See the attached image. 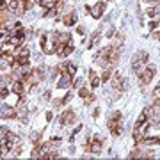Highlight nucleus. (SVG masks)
I'll list each match as a JSON object with an SVG mask.
<instances>
[{
  "mask_svg": "<svg viewBox=\"0 0 160 160\" xmlns=\"http://www.w3.org/2000/svg\"><path fill=\"white\" fill-rule=\"evenodd\" d=\"M110 84H112V87H114L116 91H119V92H123V91H126V89H128L126 80L123 78L119 73H114L112 77H110Z\"/></svg>",
  "mask_w": 160,
  "mask_h": 160,
  "instance_id": "obj_5",
  "label": "nucleus"
},
{
  "mask_svg": "<svg viewBox=\"0 0 160 160\" xmlns=\"http://www.w3.org/2000/svg\"><path fill=\"white\" fill-rule=\"evenodd\" d=\"M130 158H142V151L141 149H133L130 153Z\"/></svg>",
  "mask_w": 160,
  "mask_h": 160,
  "instance_id": "obj_18",
  "label": "nucleus"
},
{
  "mask_svg": "<svg viewBox=\"0 0 160 160\" xmlns=\"http://www.w3.org/2000/svg\"><path fill=\"white\" fill-rule=\"evenodd\" d=\"M30 141L38 144V141H39V133H38V132H34V133H30Z\"/></svg>",
  "mask_w": 160,
  "mask_h": 160,
  "instance_id": "obj_20",
  "label": "nucleus"
},
{
  "mask_svg": "<svg viewBox=\"0 0 160 160\" xmlns=\"http://www.w3.org/2000/svg\"><path fill=\"white\" fill-rule=\"evenodd\" d=\"M53 119V114L52 112H46V121H52Z\"/></svg>",
  "mask_w": 160,
  "mask_h": 160,
  "instance_id": "obj_26",
  "label": "nucleus"
},
{
  "mask_svg": "<svg viewBox=\"0 0 160 160\" xmlns=\"http://www.w3.org/2000/svg\"><path fill=\"white\" fill-rule=\"evenodd\" d=\"M0 118L2 119H12V118H16V109L14 107H9V105L0 107Z\"/></svg>",
  "mask_w": 160,
  "mask_h": 160,
  "instance_id": "obj_6",
  "label": "nucleus"
},
{
  "mask_svg": "<svg viewBox=\"0 0 160 160\" xmlns=\"http://www.w3.org/2000/svg\"><path fill=\"white\" fill-rule=\"evenodd\" d=\"M77 32H78V34L82 36V34H84V32H86V30H84V27H78V29H77Z\"/></svg>",
  "mask_w": 160,
  "mask_h": 160,
  "instance_id": "obj_30",
  "label": "nucleus"
},
{
  "mask_svg": "<svg viewBox=\"0 0 160 160\" xmlns=\"http://www.w3.org/2000/svg\"><path fill=\"white\" fill-rule=\"evenodd\" d=\"M41 78H43V69L34 68V69H30L29 73L23 77V82H25L27 86H36L38 82H41Z\"/></svg>",
  "mask_w": 160,
  "mask_h": 160,
  "instance_id": "obj_4",
  "label": "nucleus"
},
{
  "mask_svg": "<svg viewBox=\"0 0 160 160\" xmlns=\"http://www.w3.org/2000/svg\"><path fill=\"white\" fill-rule=\"evenodd\" d=\"M84 100H86V105H91V103L94 102V100H96V96H94V94H91V92H89V94H87V96L84 98Z\"/></svg>",
  "mask_w": 160,
  "mask_h": 160,
  "instance_id": "obj_19",
  "label": "nucleus"
},
{
  "mask_svg": "<svg viewBox=\"0 0 160 160\" xmlns=\"http://www.w3.org/2000/svg\"><path fill=\"white\" fill-rule=\"evenodd\" d=\"M155 73H157V66H153V64H149V66H146V68L139 73V80H141V86H148L149 82L153 80Z\"/></svg>",
  "mask_w": 160,
  "mask_h": 160,
  "instance_id": "obj_3",
  "label": "nucleus"
},
{
  "mask_svg": "<svg viewBox=\"0 0 160 160\" xmlns=\"http://www.w3.org/2000/svg\"><path fill=\"white\" fill-rule=\"evenodd\" d=\"M75 71H77V68H75L73 64H68V73L69 75H75Z\"/></svg>",
  "mask_w": 160,
  "mask_h": 160,
  "instance_id": "obj_22",
  "label": "nucleus"
},
{
  "mask_svg": "<svg viewBox=\"0 0 160 160\" xmlns=\"http://www.w3.org/2000/svg\"><path fill=\"white\" fill-rule=\"evenodd\" d=\"M149 2H158V0H149Z\"/></svg>",
  "mask_w": 160,
  "mask_h": 160,
  "instance_id": "obj_31",
  "label": "nucleus"
},
{
  "mask_svg": "<svg viewBox=\"0 0 160 160\" xmlns=\"http://www.w3.org/2000/svg\"><path fill=\"white\" fill-rule=\"evenodd\" d=\"M148 16L155 18V16H157V9H153V7H151V9H148Z\"/></svg>",
  "mask_w": 160,
  "mask_h": 160,
  "instance_id": "obj_23",
  "label": "nucleus"
},
{
  "mask_svg": "<svg viewBox=\"0 0 160 160\" xmlns=\"http://www.w3.org/2000/svg\"><path fill=\"white\" fill-rule=\"evenodd\" d=\"M103 12H105V2H98L96 6L89 7V14L92 18H102Z\"/></svg>",
  "mask_w": 160,
  "mask_h": 160,
  "instance_id": "obj_7",
  "label": "nucleus"
},
{
  "mask_svg": "<svg viewBox=\"0 0 160 160\" xmlns=\"http://www.w3.org/2000/svg\"><path fill=\"white\" fill-rule=\"evenodd\" d=\"M23 78L22 80H14V82H12V92H14V94H22L23 92Z\"/></svg>",
  "mask_w": 160,
  "mask_h": 160,
  "instance_id": "obj_13",
  "label": "nucleus"
},
{
  "mask_svg": "<svg viewBox=\"0 0 160 160\" xmlns=\"http://www.w3.org/2000/svg\"><path fill=\"white\" fill-rule=\"evenodd\" d=\"M153 39L160 41V32H153Z\"/></svg>",
  "mask_w": 160,
  "mask_h": 160,
  "instance_id": "obj_27",
  "label": "nucleus"
},
{
  "mask_svg": "<svg viewBox=\"0 0 160 160\" xmlns=\"http://www.w3.org/2000/svg\"><path fill=\"white\" fill-rule=\"evenodd\" d=\"M57 39H59V45H68V43H71V36L68 34V32H62V34H59L57 36Z\"/></svg>",
  "mask_w": 160,
  "mask_h": 160,
  "instance_id": "obj_14",
  "label": "nucleus"
},
{
  "mask_svg": "<svg viewBox=\"0 0 160 160\" xmlns=\"http://www.w3.org/2000/svg\"><path fill=\"white\" fill-rule=\"evenodd\" d=\"M155 107H158V109H160V96L155 98Z\"/></svg>",
  "mask_w": 160,
  "mask_h": 160,
  "instance_id": "obj_28",
  "label": "nucleus"
},
{
  "mask_svg": "<svg viewBox=\"0 0 160 160\" xmlns=\"http://www.w3.org/2000/svg\"><path fill=\"white\" fill-rule=\"evenodd\" d=\"M75 119H77V116H75L73 110H66L62 116H61V125L62 126H68V125H73Z\"/></svg>",
  "mask_w": 160,
  "mask_h": 160,
  "instance_id": "obj_8",
  "label": "nucleus"
},
{
  "mask_svg": "<svg viewBox=\"0 0 160 160\" xmlns=\"http://www.w3.org/2000/svg\"><path fill=\"white\" fill-rule=\"evenodd\" d=\"M62 23L64 25H75V23H77V14L69 11L66 16H62Z\"/></svg>",
  "mask_w": 160,
  "mask_h": 160,
  "instance_id": "obj_10",
  "label": "nucleus"
},
{
  "mask_svg": "<svg viewBox=\"0 0 160 160\" xmlns=\"http://www.w3.org/2000/svg\"><path fill=\"white\" fill-rule=\"evenodd\" d=\"M71 77H73V75H69L68 71L62 73V77H61V80H59V84H57L59 89H68V87L71 86Z\"/></svg>",
  "mask_w": 160,
  "mask_h": 160,
  "instance_id": "obj_9",
  "label": "nucleus"
},
{
  "mask_svg": "<svg viewBox=\"0 0 160 160\" xmlns=\"http://www.w3.org/2000/svg\"><path fill=\"white\" fill-rule=\"evenodd\" d=\"M75 87H78V89L82 87V80H80V78H77V80H75Z\"/></svg>",
  "mask_w": 160,
  "mask_h": 160,
  "instance_id": "obj_25",
  "label": "nucleus"
},
{
  "mask_svg": "<svg viewBox=\"0 0 160 160\" xmlns=\"http://www.w3.org/2000/svg\"><path fill=\"white\" fill-rule=\"evenodd\" d=\"M153 96H155V98H158V96H160V86H158V87H157V89L153 91Z\"/></svg>",
  "mask_w": 160,
  "mask_h": 160,
  "instance_id": "obj_24",
  "label": "nucleus"
},
{
  "mask_svg": "<svg viewBox=\"0 0 160 160\" xmlns=\"http://www.w3.org/2000/svg\"><path fill=\"white\" fill-rule=\"evenodd\" d=\"M123 43H125V36L123 34H118L114 38V43H112V46H114V48H121V46H123Z\"/></svg>",
  "mask_w": 160,
  "mask_h": 160,
  "instance_id": "obj_15",
  "label": "nucleus"
},
{
  "mask_svg": "<svg viewBox=\"0 0 160 160\" xmlns=\"http://www.w3.org/2000/svg\"><path fill=\"white\" fill-rule=\"evenodd\" d=\"M59 0H38V4L41 7H45V9H53V7L57 6Z\"/></svg>",
  "mask_w": 160,
  "mask_h": 160,
  "instance_id": "obj_11",
  "label": "nucleus"
},
{
  "mask_svg": "<svg viewBox=\"0 0 160 160\" xmlns=\"http://www.w3.org/2000/svg\"><path fill=\"white\" fill-rule=\"evenodd\" d=\"M148 59L149 57H148V53H146V52H135V53H133V59H132V69L139 75L144 68H146Z\"/></svg>",
  "mask_w": 160,
  "mask_h": 160,
  "instance_id": "obj_1",
  "label": "nucleus"
},
{
  "mask_svg": "<svg viewBox=\"0 0 160 160\" xmlns=\"http://www.w3.org/2000/svg\"><path fill=\"white\" fill-rule=\"evenodd\" d=\"M43 98H45V100H50V91H45V94H43Z\"/></svg>",
  "mask_w": 160,
  "mask_h": 160,
  "instance_id": "obj_29",
  "label": "nucleus"
},
{
  "mask_svg": "<svg viewBox=\"0 0 160 160\" xmlns=\"http://www.w3.org/2000/svg\"><path fill=\"white\" fill-rule=\"evenodd\" d=\"M89 78H91V87H92V89H96V87L100 86V77L96 75V71H94V69H91V71H89Z\"/></svg>",
  "mask_w": 160,
  "mask_h": 160,
  "instance_id": "obj_12",
  "label": "nucleus"
},
{
  "mask_svg": "<svg viewBox=\"0 0 160 160\" xmlns=\"http://www.w3.org/2000/svg\"><path fill=\"white\" fill-rule=\"evenodd\" d=\"M121 119H123V116H121L119 110L112 112V116H110V119H109V130L112 132V135H114V137H119L121 132H123V126H121Z\"/></svg>",
  "mask_w": 160,
  "mask_h": 160,
  "instance_id": "obj_2",
  "label": "nucleus"
},
{
  "mask_svg": "<svg viewBox=\"0 0 160 160\" xmlns=\"http://www.w3.org/2000/svg\"><path fill=\"white\" fill-rule=\"evenodd\" d=\"M78 94H80V96H82V98H86L87 94H89V91H87L86 87H80V91H78Z\"/></svg>",
  "mask_w": 160,
  "mask_h": 160,
  "instance_id": "obj_21",
  "label": "nucleus"
},
{
  "mask_svg": "<svg viewBox=\"0 0 160 160\" xmlns=\"http://www.w3.org/2000/svg\"><path fill=\"white\" fill-rule=\"evenodd\" d=\"M18 4H20L18 0H9V2H7V7H9V11H16Z\"/></svg>",
  "mask_w": 160,
  "mask_h": 160,
  "instance_id": "obj_17",
  "label": "nucleus"
},
{
  "mask_svg": "<svg viewBox=\"0 0 160 160\" xmlns=\"http://www.w3.org/2000/svg\"><path fill=\"white\" fill-rule=\"evenodd\" d=\"M110 77H112V68L109 66V68H107V69H105V71L102 73V82H109Z\"/></svg>",
  "mask_w": 160,
  "mask_h": 160,
  "instance_id": "obj_16",
  "label": "nucleus"
}]
</instances>
